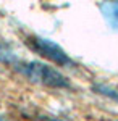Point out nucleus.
Instances as JSON below:
<instances>
[{"label":"nucleus","instance_id":"nucleus-1","mask_svg":"<svg viewBox=\"0 0 118 121\" xmlns=\"http://www.w3.org/2000/svg\"><path fill=\"white\" fill-rule=\"evenodd\" d=\"M13 68L23 78H26L27 81L34 84H41V86H45L50 89H70L71 87L66 76L44 61H37V60L23 61V60H19Z\"/></svg>","mask_w":118,"mask_h":121},{"label":"nucleus","instance_id":"nucleus-2","mask_svg":"<svg viewBox=\"0 0 118 121\" xmlns=\"http://www.w3.org/2000/svg\"><path fill=\"white\" fill-rule=\"evenodd\" d=\"M26 44L34 53H37L39 56L45 58L49 61H52L54 65L66 66V68L74 66V61L70 58V55L57 42L50 40V39L41 37V36H29L26 39Z\"/></svg>","mask_w":118,"mask_h":121},{"label":"nucleus","instance_id":"nucleus-3","mask_svg":"<svg viewBox=\"0 0 118 121\" xmlns=\"http://www.w3.org/2000/svg\"><path fill=\"white\" fill-rule=\"evenodd\" d=\"M102 16L110 28L118 32V2H105L99 5Z\"/></svg>","mask_w":118,"mask_h":121},{"label":"nucleus","instance_id":"nucleus-4","mask_svg":"<svg viewBox=\"0 0 118 121\" xmlns=\"http://www.w3.org/2000/svg\"><path fill=\"white\" fill-rule=\"evenodd\" d=\"M0 61L5 63V65H11V66H15L19 61L16 52L3 40H0Z\"/></svg>","mask_w":118,"mask_h":121},{"label":"nucleus","instance_id":"nucleus-5","mask_svg":"<svg viewBox=\"0 0 118 121\" xmlns=\"http://www.w3.org/2000/svg\"><path fill=\"white\" fill-rule=\"evenodd\" d=\"M94 89L99 94H102V95H105V97H109L112 100H117L118 102V91H113V89H110L107 86H95Z\"/></svg>","mask_w":118,"mask_h":121},{"label":"nucleus","instance_id":"nucleus-6","mask_svg":"<svg viewBox=\"0 0 118 121\" xmlns=\"http://www.w3.org/2000/svg\"><path fill=\"white\" fill-rule=\"evenodd\" d=\"M0 121H7V120H5V118H2V116H0Z\"/></svg>","mask_w":118,"mask_h":121}]
</instances>
